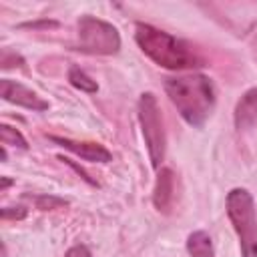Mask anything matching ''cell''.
<instances>
[{
  "label": "cell",
  "instance_id": "6da1fadb",
  "mask_svg": "<svg viewBox=\"0 0 257 257\" xmlns=\"http://www.w3.org/2000/svg\"><path fill=\"white\" fill-rule=\"evenodd\" d=\"M169 100L193 126H201L215 106V86L205 74H187L165 80Z\"/></svg>",
  "mask_w": 257,
  "mask_h": 257
},
{
  "label": "cell",
  "instance_id": "7a4b0ae2",
  "mask_svg": "<svg viewBox=\"0 0 257 257\" xmlns=\"http://www.w3.org/2000/svg\"><path fill=\"white\" fill-rule=\"evenodd\" d=\"M135 40L153 62L171 70L193 68V66H201L203 62L187 42L145 22L135 24Z\"/></svg>",
  "mask_w": 257,
  "mask_h": 257
},
{
  "label": "cell",
  "instance_id": "3957f363",
  "mask_svg": "<svg viewBox=\"0 0 257 257\" xmlns=\"http://www.w3.org/2000/svg\"><path fill=\"white\" fill-rule=\"evenodd\" d=\"M227 215L239 237L243 257H257V217L249 191L233 189L227 195Z\"/></svg>",
  "mask_w": 257,
  "mask_h": 257
},
{
  "label": "cell",
  "instance_id": "277c9868",
  "mask_svg": "<svg viewBox=\"0 0 257 257\" xmlns=\"http://www.w3.org/2000/svg\"><path fill=\"white\" fill-rule=\"evenodd\" d=\"M139 122H141V131H143V137L147 143L151 165L155 169H159L165 159L167 139H165L161 108H159V102L153 92H143L139 98Z\"/></svg>",
  "mask_w": 257,
  "mask_h": 257
},
{
  "label": "cell",
  "instance_id": "5b68a950",
  "mask_svg": "<svg viewBox=\"0 0 257 257\" xmlns=\"http://www.w3.org/2000/svg\"><path fill=\"white\" fill-rule=\"evenodd\" d=\"M76 50L86 54H116L120 48L118 30L94 16H82L76 26Z\"/></svg>",
  "mask_w": 257,
  "mask_h": 257
},
{
  "label": "cell",
  "instance_id": "8992f818",
  "mask_svg": "<svg viewBox=\"0 0 257 257\" xmlns=\"http://www.w3.org/2000/svg\"><path fill=\"white\" fill-rule=\"evenodd\" d=\"M0 94L6 102L18 104V106H24V108H30V110H46L48 108V102L42 96H38L28 86H24L20 82H14L10 78L0 80Z\"/></svg>",
  "mask_w": 257,
  "mask_h": 257
},
{
  "label": "cell",
  "instance_id": "52a82bcc",
  "mask_svg": "<svg viewBox=\"0 0 257 257\" xmlns=\"http://www.w3.org/2000/svg\"><path fill=\"white\" fill-rule=\"evenodd\" d=\"M50 141L64 147L66 151L74 153L76 157L90 161V163H110L112 155L106 147H102L100 143H88V141H72V139H64V137H54L50 135Z\"/></svg>",
  "mask_w": 257,
  "mask_h": 257
},
{
  "label": "cell",
  "instance_id": "ba28073f",
  "mask_svg": "<svg viewBox=\"0 0 257 257\" xmlns=\"http://www.w3.org/2000/svg\"><path fill=\"white\" fill-rule=\"evenodd\" d=\"M235 128L237 131H247L257 124V86L249 88L235 104L233 112Z\"/></svg>",
  "mask_w": 257,
  "mask_h": 257
},
{
  "label": "cell",
  "instance_id": "9c48e42d",
  "mask_svg": "<svg viewBox=\"0 0 257 257\" xmlns=\"http://www.w3.org/2000/svg\"><path fill=\"white\" fill-rule=\"evenodd\" d=\"M173 197H175V175L171 169H161L157 175L155 189H153V203L157 211L169 213L173 205Z\"/></svg>",
  "mask_w": 257,
  "mask_h": 257
},
{
  "label": "cell",
  "instance_id": "30bf717a",
  "mask_svg": "<svg viewBox=\"0 0 257 257\" xmlns=\"http://www.w3.org/2000/svg\"><path fill=\"white\" fill-rule=\"evenodd\" d=\"M187 251L191 257H215L213 241L205 231H193L187 237Z\"/></svg>",
  "mask_w": 257,
  "mask_h": 257
},
{
  "label": "cell",
  "instance_id": "8fae6325",
  "mask_svg": "<svg viewBox=\"0 0 257 257\" xmlns=\"http://www.w3.org/2000/svg\"><path fill=\"white\" fill-rule=\"evenodd\" d=\"M68 82H70L74 88L82 90V92H96V90H98L96 80H92V78H90L82 68H78V66H70V68H68Z\"/></svg>",
  "mask_w": 257,
  "mask_h": 257
},
{
  "label": "cell",
  "instance_id": "7c38bea8",
  "mask_svg": "<svg viewBox=\"0 0 257 257\" xmlns=\"http://www.w3.org/2000/svg\"><path fill=\"white\" fill-rule=\"evenodd\" d=\"M0 141H2L4 147L12 145V147H18V149H28V143L22 137V133L8 126V124H0Z\"/></svg>",
  "mask_w": 257,
  "mask_h": 257
},
{
  "label": "cell",
  "instance_id": "4fadbf2b",
  "mask_svg": "<svg viewBox=\"0 0 257 257\" xmlns=\"http://www.w3.org/2000/svg\"><path fill=\"white\" fill-rule=\"evenodd\" d=\"M34 203L40 211H52V209H60V207L68 205L66 199H60L54 195H38V197H34Z\"/></svg>",
  "mask_w": 257,
  "mask_h": 257
},
{
  "label": "cell",
  "instance_id": "5bb4252c",
  "mask_svg": "<svg viewBox=\"0 0 257 257\" xmlns=\"http://www.w3.org/2000/svg\"><path fill=\"white\" fill-rule=\"evenodd\" d=\"M0 66L6 70V68H12V66H24V58L18 56L16 52H10V50H2V56H0Z\"/></svg>",
  "mask_w": 257,
  "mask_h": 257
},
{
  "label": "cell",
  "instance_id": "9a60e30c",
  "mask_svg": "<svg viewBox=\"0 0 257 257\" xmlns=\"http://www.w3.org/2000/svg\"><path fill=\"white\" fill-rule=\"evenodd\" d=\"M0 217L2 219H24L26 209H22V207H4L0 211Z\"/></svg>",
  "mask_w": 257,
  "mask_h": 257
},
{
  "label": "cell",
  "instance_id": "2e32d148",
  "mask_svg": "<svg viewBox=\"0 0 257 257\" xmlns=\"http://www.w3.org/2000/svg\"><path fill=\"white\" fill-rule=\"evenodd\" d=\"M64 257H90V251H88V247H84V245H74V247H70V249L66 251Z\"/></svg>",
  "mask_w": 257,
  "mask_h": 257
},
{
  "label": "cell",
  "instance_id": "e0dca14e",
  "mask_svg": "<svg viewBox=\"0 0 257 257\" xmlns=\"http://www.w3.org/2000/svg\"><path fill=\"white\" fill-rule=\"evenodd\" d=\"M60 161L68 163V165H70V167H72V169H74V171H76V173H78V175H80V177H82V179H84L86 183H90V185H96V181H94V179H90V177H88V175H86V173H84V171H82V169H80L78 165H74V163H72L70 159H64V157H60Z\"/></svg>",
  "mask_w": 257,
  "mask_h": 257
},
{
  "label": "cell",
  "instance_id": "ac0fdd59",
  "mask_svg": "<svg viewBox=\"0 0 257 257\" xmlns=\"http://www.w3.org/2000/svg\"><path fill=\"white\" fill-rule=\"evenodd\" d=\"M10 183H12V181H10V179H6V177H4V179H2V191H4V189H6V187H8V185H10Z\"/></svg>",
  "mask_w": 257,
  "mask_h": 257
},
{
  "label": "cell",
  "instance_id": "d6986e66",
  "mask_svg": "<svg viewBox=\"0 0 257 257\" xmlns=\"http://www.w3.org/2000/svg\"><path fill=\"white\" fill-rule=\"evenodd\" d=\"M253 50H255V58H257V32H255V38H253Z\"/></svg>",
  "mask_w": 257,
  "mask_h": 257
}]
</instances>
